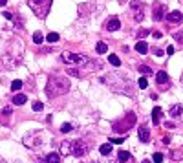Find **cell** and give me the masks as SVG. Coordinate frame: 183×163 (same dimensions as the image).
Instances as JSON below:
<instances>
[{"label": "cell", "instance_id": "obj_1", "mask_svg": "<svg viewBox=\"0 0 183 163\" xmlns=\"http://www.w3.org/2000/svg\"><path fill=\"white\" fill-rule=\"evenodd\" d=\"M70 90V81L66 77L61 75H53L48 79V84H46V95L50 99H55L59 95H64L66 92Z\"/></svg>", "mask_w": 183, "mask_h": 163}, {"label": "cell", "instance_id": "obj_2", "mask_svg": "<svg viewBox=\"0 0 183 163\" xmlns=\"http://www.w3.org/2000/svg\"><path fill=\"white\" fill-rule=\"evenodd\" d=\"M22 143L28 149H42L46 145V134L42 130H33L22 138Z\"/></svg>", "mask_w": 183, "mask_h": 163}, {"label": "cell", "instance_id": "obj_3", "mask_svg": "<svg viewBox=\"0 0 183 163\" xmlns=\"http://www.w3.org/2000/svg\"><path fill=\"white\" fill-rule=\"evenodd\" d=\"M28 4L39 19H46L51 8V0H28Z\"/></svg>", "mask_w": 183, "mask_h": 163}, {"label": "cell", "instance_id": "obj_4", "mask_svg": "<svg viewBox=\"0 0 183 163\" xmlns=\"http://www.w3.org/2000/svg\"><path fill=\"white\" fill-rule=\"evenodd\" d=\"M61 59H62L64 62H72V64H88V62H90V59H88L86 55L72 53V52H64V53L61 55Z\"/></svg>", "mask_w": 183, "mask_h": 163}, {"label": "cell", "instance_id": "obj_5", "mask_svg": "<svg viewBox=\"0 0 183 163\" xmlns=\"http://www.w3.org/2000/svg\"><path fill=\"white\" fill-rule=\"evenodd\" d=\"M72 145H73V150H72V154L75 156V158H83V156H86L88 150H90V145L84 141H72Z\"/></svg>", "mask_w": 183, "mask_h": 163}, {"label": "cell", "instance_id": "obj_6", "mask_svg": "<svg viewBox=\"0 0 183 163\" xmlns=\"http://www.w3.org/2000/svg\"><path fill=\"white\" fill-rule=\"evenodd\" d=\"M119 28H121V20H119L117 17H110V19L105 22V30H106V31H117Z\"/></svg>", "mask_w": 183, "mask_h": 163}, {"label": "cell", "instance_id": "obj_7", "mask_svg": "<svg viewBox=\"0 0 183 163\" xmlns=\"http://www.w3.org/2000/svg\"><path fill=\"white\" fill-rule=\"evenodd\" d=\"M137 138H139L141 143H148L150 141V128L145 127V125L139 127V128H137Z\"/></svg>", "mask_w": 183, "mask_h": 163}, {"label": "cell", "instance_id": "obj_8", "mask_svg": "<svg viewBox=\"0 0 183 163\" xmlns=\"http://www.w3.org/2000/svg\"><path fill=\"white\" fill-rule=\"evenodd\" d=\"M165 11H167V8H165V4H154V20H161V19H165Z\"/></svg>", "mask_w": 183, "mask_h": 163}, {"label": "cell", "instance_id": "obj_9", "mask_svg": "<svg viewBox=\"0 0 183 163\" xmlns=\"http://www.w3.org/2000/svg\"><path fill=\"white\" fill-rule=\"evenodd\" d=\"M165 19H167L169 22H181L183 20V13L181 11H170V13L165 15Z\"/></svg>", "mask_w": 183, "mask_h": 163}, {"label": "cell", "instance_id": "obj_10", "mask_svg": "<svg viewBox=\"0 0 183 163\" xmlns=\"http://www.w3.org/2000/svg\"><path fill=\"white\" fill-rule=\"evenodd\" d=\"M117 160H119V163H134L132 154L126 152V150H119L117 152Z\"/></svg>", "mask_w": 183, "mask_h": 163}, {"label": "cell", "instance_id": "obj_11", "mask_svg": "<svg viewBox=\"0 0 183 163\" xmlns=\"http://www.w3.org/2000/svg\"><path fill=\"white\" fill-rule=\"evenodd\" d=\"M72 150H73L72 139H66V141L61 143V154H62V156H68V154H72Z\"/></svg>", "mask_w": 183, "mask_h": 163}, {"label": "cell", "instance_id": "obj_12", "mask_svg": "<svg viewBox=\"0 0 183 163\" xmlns=\"http://www.w3.org/2000/svg\"><path fill=\"white\" fill-rule=\"evenodd\" d=\"M61 160H62V158H61V154L59 152H50L48 156H46L44 161L46 163H61Z\"/></svg>", "mask_w": 183, "mask_h": 163}, {"label": "cell", "instance_id": "obj_13", "mask_svg": "<svg viewBox=\"0 0 183 163\" xmlns=\"http://www.w3.org/2000/svg\"><path fill=\"white\" fill-rule=\"evenodd\" d=\"M136 52L141 53V55H145L147 52H148V44L145 42V41H139V42L136 44Z\"/></svg>", "mask_w": 183, "mask_h": 163}, {"label": "cell", "instance_id": "obj_14", "mask_svg": "<svg viewBox=\"0 0 183 163\" xmlns=\"http://www.w3.org/2000/svg\"><path fill=\"white\" fill-rule=\"evenodd\" d=\"M169 114H170L172 117H180V116L183 114V106H181V105H174L172 108L169 110Z\"/></svg>", "mask_w": 183, "mask_h": 163}, {"label": "cell", "instance_id": "obj_15", "mask_svg": "<svg viewBox=\"0 0 183 163\" xmlns=\"http://www.w3.org/2000/svg\"><path fill=\"white\" fill-rule=\"evenodd\" d=\"M99 152H101V156H110V154H112V143L101 145V147H99Z\"/></svg>", "mask_w": 183, "mask_h": 163}, {"label": "cell", "instance_id": "obj_16", "mask_svg": "<svg viewBox=\"0 0 183 163\" xmlns=\"http://www.w3.org/2000/svg\"><path fill=\"white\" fill-rule=\"evenodd\" d=\"M156 81H158V84H165L169 81V73L167 72H158L156 73Z\"/></svg>", "mask_w": 183, "mask_h": 163}, {"label": "cell", "instance_id": "obj_17", "mask_svg": "<svg viewBox=\"0 0 183 163\" xmlns=\"http://www.w3.org/2000/svg\"><path fill=\"white\" fill-rule=\"evenodd\" d=\"M26 101H28V97H26L24 94H17V95L13 97V105H17V106H19V105H24Z\"/></svg>", "mask_w": 183, "mask_h": 163}, {"label": "cell", "instance_id": "obj_18", "mask_svg": "<svg viewBox=\"0 0 183 163\" xmlns=\"http://www.w3.org/2000/svg\"><path fill=\"white\" fill-rule=\"evenodd\" d=\"M159 117H161V108H159V106H156V108L152 110V121H154V125H158V123H159Z\"/></svg>", "mask_w": 183, "mask_h": 163}, {"label": "cell", "instance_id": "obj_19", "mask_svg": "<svg viewBox=\"0 0 183 163\" xmlns=\"http://www.w3.org/2000/svg\"><path fill=\"white\" fill-rule=\"evenodd\" d=\"M108 62L112 66H116V68H119L121 66V59H119L117 55H108Z\"/></svg>", "mask_w": 183, "mask_h": 163}, {"label": "cell", "instance_id": "obj_20", "mask_svg": "<svg viewBox=\"0 0 183 163\" xmlns=\"http://www.w3.org/2000/svg\"><path fill=\"white\" fill-rule=\"evenodd\" d=\"M59 33H55V31H51V33H48V37H46V41L50 44H55V42H59Z\"/></svg>", "mask_w": 183, "mask_h": 163}, {"label": "cell", "instance_id": "obj_21", "mask_svg": "<svg viewBox=\"0 0 183 163\" xmlns=\"http://www.w3.org/2000/svg\"><path fill=\"white\" fill-rule=\"evenodd\" d=\"M108 52V46L105 42H97V53L99 55H105Z\"/></svg>", "mask_w": 183, "mask_h": 163}, {"label": "cell", "instance_id": "obj_22", "mask_svg": "<svg viewBox=\"0 0 183 163\" xmlns=\"http://www.w3.org/2000/svg\"><path fill=\"white\" fill-rule=\"evenodd\" d=\"M20 88H22V81L20 79H15V81L11 83V90H13V92H19Z\"/></svg>", "mask_w": 183, "mask_h": 163}, {"label": "cell", "instance_id": "obj_23", "mask_svg": "<svg viewBox=\"0 0 183 163\" xmlns=\"http://www.w3.org/2000/svg\"><path fill=\"white\" fill-rule=\"evenodd\" d=\"M137 70H139L143 75H152V70H150V68H148L147 64H141L139 68H137Z\"/></svg>", "mask_w": 183, "mask_h": 163}, {"label": "cell", "instance_id": "obj_24", "mask_svg": "<svg viewBox=\"0 0 183 163\" xmlns=\"http://www.w3.org/2000/svg\"><path fill=\"white\" fill-rule=\"evenodd\" d=\"M42 41H44V37H42V33H40V31L33 33V42H35V44H40Z\"/></svg>", "mask_w": 183, "mask_h": 163}, {"label": "cell", "instance_id": "obj_25", "mask_svg": "<svg viewBox=\"0 0 183 163\" xmlns=\"http://www.w3.org/2000/svg\"><path fill=\"white\" fill-rule=\"evenodd\" d=\"M132 17H134V20L136 22H141L145 15H143V11H132Z\"/></svg>", "mask_w": 183, "mask_h": 163}, {"label": "cell", "instance_id": "obj_26", "mask_svg": "<svg viewBox=\"0 0 183 163\" xmlns=\"http://www.w3.org/2000/svg\"><path fill=\"white\" fill-rule=\"evenodd\" d=\"M66 73H68V75H73V77H81V72H79L77 68H68Z\"/></svg>", "mask_w": 183, "mask_h": 163}, {"label": "cell", "instance_id": "obj_27", "mask_svg": "<svg viewBox=\"0 0 183 163\" xmlns=\"http://www.w3.org/2000/svg\"><path fill=\"white\" fill-rule=\"evenodd\" d=\"M137 86H139L141 90H145V88L148 86V81H147V77H141L139 81H137Z\"/></svg>", "mask_w": 183, "mask_h": 163}, {"label": "cell", "instance_id": "obj_28", "mask_svg": "<svg viewBox=\"0 0 183 163\" xmlns=\"http://www.w3.org/2000/svg\"><path fill=\"white\" fill-rule=\"evenodd\" d=\"M73 130V125H72V123H64V125H62V127H61V132H72Z\"/></svg>", "mask_w": 183, "mask_h": 163}, {"label": "cell", "instance_id": "obj_29", "mask_svg": "<svg viewBox=\"0 0 183 163\" xmlns=\"http://www.w3.org/2000/svg\"><path fill=\"white\" fill-rule=\"evenodd\" d=\"M42 108H44V105L40 101H33V110H35V112H40Z\"/></svg>", "mask_w": 183, "mask_h": 163}, {"label": "cell", "instance_id": "obj_30", "mask_svg": "<svg viewBox=\"0 0 183 163\" xmlns=\"http://www.w3.org/2000/svg\"><path fill=\"white\" fill-rule=\"evenodd\" d=\"M163 158H165V156H163L161 152H156V154H154V158H152V160H154L156 163H161V161H163Z\"/></svg>", "mask_w": 183, "mask_h": 163}, {"label": "cell", "instance_id": "obj_31", "mask_svg": "<svg viewBox=\"0 0 183 163\" xmlns=\"http://www.w3.org/2000/svg\"><path fill=\"white\" fill-rule=\"evenodd\" d=\"M2 15H4V19H8V20H11V19H13V13H9V11H4Z\"/></svg>", "mask_w": 183, "mask_h": 163}, {"label": "cell", "instance_id": "obj_32", "mask_svg": "<svg viewBox=\"0 0 183 163\" xmlns=\"http://www.w3.org/2000/svg\"><path fill=\"white\" fill-rule=\"evenodd\" d=\"M11 112H13V110H11V106H6V108L2 110V114H6V116H9Z\"/></svg>", "mask_w": 183, "mask_h": 163}, {"label": "cell", "instance_id": "obj_33", "mask_svg": "<svg viewBox=\"0 0 183 163\" xmlns=\"http://www.w3.org/2000/svg\"><path fill=\"white\" fill-rule=\"evenodd\" d=\"M125 138H116V139H110V143H123Z\"/></svg>", "mask_w": 183, "mask_h": 163}, {"label": "cell", "instance_id": "obj_34", "mask_svg": "<svg viewBox=\"0 0 183 163\" xmlns=\"http://www.w3.org/2000/svg\"><path fill=\"white\" fill-rule=\"evenodd\" d=\"M174 37H176V39H178V41H180V42L183 44V33H176Z\"/></svg>", "mask_w": 183, "mask_h": 163}, {"label": "cell", "instance_id": "obj_35", "mask_svg": "<svg viewBox=\"0 0 183 163\" xmlns=\"http://www.w3.org/2000/svg\"><path fill=\"white\" fill-rule=\"evenodd\" d=\"M174 53V48L172 46H169V48H167V55H172Z\"/></svg>", "mask_w": 183, "mask_h": 163}, {"label": "cell", "instance_id": "obj_36", "mask_svg": "<svg viewBox=\"0 0 183 163\" xmlns=\"http://www.w3.org/2000/svg\"><path fill=\"white\" fill-rule=\"evenodd\" d=\"M145 35H148V31H147V30H141V31H139V37H141V39H143Z\"/></svg>", "mask_w": 183, "mask_h": 163}, {"label": "cell", "instance_id": "obj_37", "mask_svg": "<svg viewBox=\"0 0 183 163\" xmlns=\"http://www.w3.org/2000/svg\"><path fill=\"white\" fill-rule=\"evenodd\" d=\"M154 53L158 55V57H161V55H163V52H161V50H158V48H156V50H154Z\"/></svg>", "mask_w": 183, "mask_h": 163}, {"label": "cell", "instance_id": "obj_38", "mask_svg": "<svg viewBox=\"0 0 183 163\" xmlns=\"http://www.w3.org/2000/svg\"><path fill=\"white\" fill-rule=\"evenodd\" d=\"M4 4H6V0H0V8H2V6H4Z\"/></svg>", "mask_w": 183, "mask_h": 163}, {"label": "cell", "instance_id": "obj_39", "mask_svg": "<svg viewBox=\"0 0 183 163\" xmlns=\"http://www.w3.org/2000/svg\"><path fill=\"white\" fill-rule=\"evenodd\" d=\"M141 163H150V160H143Z\"/></svg>", "mask_w": 183, "mask_h": 163}, {"label": "cell", "instance_id": "obj_40", "mask_svg": "<svg viewBox=\"0 0 183 163\" xmlns=\"http://www.w3.org/2000/svg\"><path fill=\"white\" fill-rule=\"evenodd\" d=\"M119 2H121V4H125V2H128V0H119Z\"/></svg>", "mask_w": 183, "mask_h": 163}, {"label": "cell", "instance_id": "obj_41", "mask_svg": "<svg viewBox=\"0 0 183 163\" xmlns=\"http://www.w3.org/2000/svg\"><path fill=\"white\" fill-rule=\"evenodd\" d=\"M0 163H8V161H0Z\"/></svg>", "mask_w": 183, "mask_h": 163}, {"label": "cell", "instance_id": "obj_42", "mask_svg": "<svg viewBox=\"0 0 183 163\" xmlns=\"http://www.w3.org/2000/svg\"><path fill=\"white\" fill-rule=\"evenodd\" d=\"M181 83H183V75H181Z\"/></svg>", "mask_w": 183, "mask_h": 163}, {"label": "cell", "instance_id": "obj_43", "mask_svg": "<svg viewBox=\"0 0 183 163\" xmlns=\"http://www.w3.org/2000/svg\"><path fill=\"white\" fill-rule=\"evenodd\" d=\"M90 163H95V161H90Z\"/></svg>", "mask_w": 183, "mask_h": 163}]
</instances>
